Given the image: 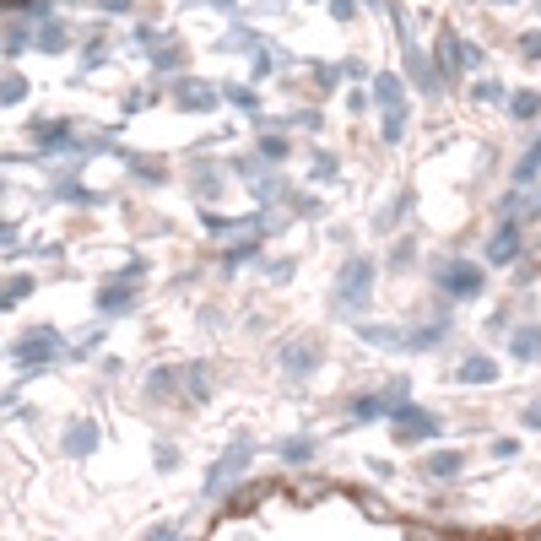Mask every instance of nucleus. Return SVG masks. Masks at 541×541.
Instances as JSON below:
<instances>
[{
  "label": "nucleus",
  "instance_id": "1",
  "mask_svg": "<svg viewBox=\"0 0 541 541\" xmlns=\"http://www.w3.org/2000/svg\"><path fill=\"white\" fill-rule=\"evenodd\" d=\"M450 287H460V293H477V271H471V266H455V271H450Z\"/></svg>",
  "mask_w": 541,
  "mask_h": 541
},
{
  "label": "nucleus",
  "instance_id": "2",
  "mask_svg": "<svg viewBox=\"0 0 541 541\" xmlns=\"http://www.w3.org/2000/svg\"><path fill=\"white\" fill-rule=\"evenodd\" d=\"M460 374H466V379H493V363H482V358H471L466 368H460Z\"/></svg>",
  "mask_w": 541,
  "mask_h": 541
},
{
  "label": "nucleus",
  "instance_id": "3",
  "mask_svg": "<svg viewBox=\"0 0 541 541\" xmlns=\"http://www.w3.org/2000/svg\"><path fill=\"white\" fill-rule=\"evenodd\" d=\"M514 255V233H498L493 239V260H509Z\"/></svg>",
  "mask_w": 541,
  "mask_h": 541
},
{
  "label": "nucleus",
  "instance_id": "4",
  "mask_svg": "<svg viewBox=\"0 0 541 541\" xmlns=\"http://www.w3.org/2000/svg\"><path fill=\"white\" fill-rule=\"evenodd\" d=\"M536 109H541V103H536V98H525V92H520V98H514V114H525V120H531Z\"/></svg>",
  "mask_w": 541,
  "mask_h": 541
},
{
  "label": "nucleus",
  "instance_id": "5",
  "mask_svg": "<svg viewBox=\"0 0 541 541\" xmlns=\"http://www.w3.org/2000/svg\"><path fill=\"white\" fill-rule=\"evenodd\" d=\"M6 6H11V0H6Z\"/></svg>",
  "mask_w": 541,
  "mask_h": 541
}]
</instances>
